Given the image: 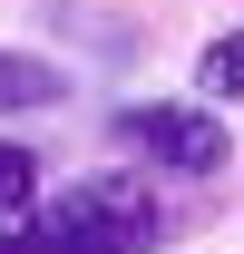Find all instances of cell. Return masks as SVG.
I'll return each instance as SVG.
<instances>
[{
    "label": "cell",
    "instance_id": "6da1fadb",
    "mask_svg": "<svg viewBox=\"0 0 244 254\" xmlns=\"http://www.w3.org/2000/svg\"><path fill=\"white\" fill-rule=\"evenodd\" d=\"M176 235L185 225L166 205V176L147 166H98L78 186L39 195V254H156Z\"/></svg>",
    "mask_w": 244,
    "mask_h": 254
},
{
    "label": "cell",
    "instance_id": "7a4b0ae2",
    "mask_svg": "<svg viewBox=\"0 0 244 254\" xmlns=\"http://www.w3.org/2000/svg\"><path fill=\"white\" fill-rule=\"evenodd\" d=\"M108 147L127 166H147V176H185L195 186V176H215V166L235 157V127L205 98H137V108L108 118Z\"/></svg>",
    "mask_w": 244,
    "mask_h": 254
},
{
    "label": "cell",
    "instance_id": "3957f363",
    "mask_svg": "<svg viewBox=\"0 0 244 254\" xmlns=\"http://www.w3.org/2000/svg\"><path fill=\"white\" fill-rule=\"evenodd\" d=\"M68 78L49 49H20V39H0V127L10 118H49V108H68Z\"/></svg>",
    "mask_w": 244,
    "mask_h": 254
},
{
    "label": "cell",
    "instance_id": "277c9868",
    "mask_svg": "<svg viewBox=\"0 0 244 254\" xmlns=\"http://www.w3.org/2000/svg\"><path fill=\"white\" fill-rule=\"evenodd\" d=\"M39 195H49L39 147H10L0 137V254H39Z\"/></svg>",
    "mask_w": 244,
    "mask_h": 254
},
{
    "label": "cell",
    "instance_id": "5b68a950",
    "mask_svg": "<svg viewBox=\"0 0 244 254\" xmlns=\"http://www.w3.org/2000/svg\"><path fill=\"white\" fill-rule=\"evenodd\" d=\"M195 98H205V108H244V20H225V30L195 49Z\"/></svg>",
    "mask_w": 244,
    "mask_h": 254
}]
</instances>
